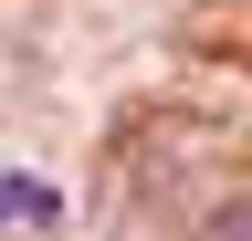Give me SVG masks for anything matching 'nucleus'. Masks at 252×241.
I'll list each match as a JSON object with an SVG mask.
<instances>
[{
	"label": "nucleus",
	"mask_w": 252,
	"mask_h": 241,
	"mask_svg": "<svg viewBox=\"0 0 252 241\" xmlns=\"http://www.w3.org/2000/svg\"><path fill=\"white\" fill-rule=\"evenodd\" d=\"M53 220H63L53 178H0V231H53Z\"/></svg>",
	"instance_id": "f257e3e1"
},
{
	"label": "nucleus",
	"mask_w": 252,
	"mask_h": 241,
	"mask_svg": "<svg viewBox=\"0 0 252 241\" xmlns=\"http://www.w3.org/2000/svg\"><path fill=\"white\" fill-rule=\"evenodd\" d=\"M210 241H252V210H242V220H231V231H210Z\"/></svg>",
	"instance_id": "f03ea898"
}]
</instances>
